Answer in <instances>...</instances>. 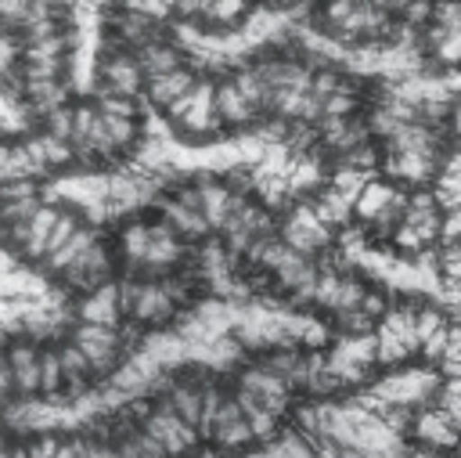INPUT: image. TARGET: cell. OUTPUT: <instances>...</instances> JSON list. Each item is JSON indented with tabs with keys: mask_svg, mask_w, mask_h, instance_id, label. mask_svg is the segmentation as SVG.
I'll use <instances>...</instances> for the list:
<instances>
[{
	"mask_svg": "<svg viewBox=\"0 0 461 458\" xmlns=\"http://www.w3.org/2000/svg\"><path fill=\"white\" fill-rule=\"evenodd\" d=\"M194 83H198L194 72H191L187 65H176V69H169V72H162V76H148V79H144V94H148L151 105L166 108L173 97H180V94L191 90Z\"/></svg>",
	"mask_w": 461,
	"mask_h": 458,
	"instance_id": "11",
	"label": "cell"
},
{
	"mask_svg": "<svg viewBox=\"0 0 461 458\" xmlns=\"http://www.w3.org/2000/svg\"><path fill=\"white\" fill-rule=\"evenodd\" d=\"M140 429H144L148 436H155V440L166 447V454H169V458H184L187 451H194V447H198V429H194V426H187V422H184L173 408H166V404H158V408L144 411Z\"/></svg>",
	"mask_w": 461,
	"mask_h": 458,
	"instance_id": "2",
	"label": "cell"
},
{
	"mask_svg": "<svg viewBox=\"0 0 461 458\" xmlns=\"http://www.w3.org/2000/svg\"><path fill=\"white\" fill-rule=\"evenodd\" d=\"M367 180H371V173H367V169H357V166H342V169L335 173L331 188H335V191H339V195H342V198L353 206V198L360 195V188H364Z\"/></svg>",
	"mask_w": 461,
	"mask_h": 458,
	"instance_id": "17",
	"label": "cell"
},
{
	"mask_svg": "<svg viewBox=\"0 0 461 458\" xmlns=\"http://www.w3.org/2000/svg\"><path fill=\"white\" fill-rule=\"evenodd\" d=\"M353 4H357V0H328V7H324L328 25H331V29H339V25L353 14Z\"/></svg>",
	"mask_w": 461,
	"mask_h": 458,
	"instance_id": "22",
	"label": "cell"
},
{
	"mask_svg": "<svg viewBox=\"0 0 461 458\" xmlns=\"http://www.w3.org/2000/svg\"><path fill=\"white\" fill-rule=\"evenodd\" d=\"M439 325H443V317H439L436 310H421V314H414V335H418V346H421Z\"/></svg>",
	"mask_w": 461,
	"mask_h": 458,
	"instance_id": "21",
	"label": "cell"
},
{
	"mask_svg": "<svg viewBox=\"0 0 461 458\" xmlns=\"http://www.w3.org/2000/svg\"><path fill=\"white\" fill-rule=\"evenodd\" d=\"M313 213H317V220H321V224L335 227V224H346V220H349V202H346L335 188H328V191L313 202Z\"/></svg>",
	"mask_w": 461,
	"mask_h": 458,
	"instance_id": "16",
	"label": "cell"
},
{
	"mask_svg": "<svg viewBox=\"0 0 461 458\" xmlns=\"http://www.w3.org/2000/svg\"><path fill=\"white\" fill-rule=\"evenodd\" d=\"M11 389V371H7V361H4V350H0V393Z\"/></svg>",
	"mask_w": 461,
	"mask_h": 458,
	"instance_id": "28",
	"label": "cell"
},
{
	"mask_svg": "<svg viewBox=\"0 0 461 458\" xmlns=\"http://www.w3.org/2000/svg\"><path fill=\"white\" fill-rule=\"evenodd\" d=\"M436 54H439L443 61H450V65L461 61V29H457V32H447V36L436 43Z\"/></svg>",
	"mask_w": 461,
	"mask_h": 458,
	"instance_id": "23",
	"label": "cell"
},
{
	"mask_svg": "<svg viewBox=\"0 0 461 458\" xmlns=\"http://www.w3.org/2000/svg\"><path fill=\"white\" fill-rule=\"evenodd\" d=\"M173 11H180V14H198V0H173Z\"/></svg>",
	"mask_w": 461,
	"mask_h": 458,
	"instance_id": "27",
	"label": "cell"
},
{
	"mask_svg": "<svg viewBox=\"0 0 461 458\" xmlns=\"http://www.w3.org/2000/svg\"><path fill=\"white\" fill-rule=\"evenodd\" d=\"M281 242L288 249L303 252V256H313L317 249H324L331 242V227L317 220L313 206H295L292 216H288V224H285V231H281Z\"/></svg>",
	"mask_w": 461,
	"mask_h": 458,
	"instance_id": "5",
	"label": "cell"
},
{
	"mask_svg": "<svg viewBox=\"0 0 461 458\" xmlns=\"http://www.w3.org/2000/svg\"><path fill=\"white\" fill-rule=\"evenodd\" d=\"M439 234L443 242H461V209H447V220H439Z\"/></svg>",
	"mask_w": 461,
	"mask_h": 458,
	"instance_id": "25",
	"label": "cell"
},
{
	"mask_svg": "<svg viewBox=\"0 0 461 458\" xmlns=\"http://www.w3.org/2000/svg\"><path fill=\"white\" fill-rule=\"evenodd\" d=\"M169 4H173V0H169Z\"/></svg>",
	"mask_w": 461,
	"mask_h": 458,
	"instance_id": "30",
	"label": "cell"
},
{
	"mask_svg": "<svg viewBox=\"0 0 461 458\" xmlns=\"http://www.w3.org/2000/svg\"><path fill=\"white\" fill-rule=\"evenodd\" d=\"M389 173L403 180H429L432 173V151H393L389 155Z\"/></svg>",
	"mask_w": 461,
	"mask_h": 458,
	"instance_id": "14",
	"label": "cell"
},
{
	"mask_svg": "<svg viewBox=\"0 0 461 458\" xmlns=\"http://www.w3.org/2000/svg\"><path fill=\"white\" fill-rule=\"evenodd\" d=\"M396 191L389 188V184H378V180H367L364 188H360V195L353 198V206H357V213L364 216V220H375L385 206H389V198H393Z\"/></svg>",
	"mask_w": 461,
	"mask_h": 458,
	"instance_id": "15",
	"label": "cell"
},
{
	"mask_svg": "<svg viewBox=\"0 0 461 458\" xmlns=\"http://www.w3.org/2000/svg\"><path fill=\"white\" fill-rule=\"evenodd\" d=\"M144 87V76H140V65L133 58L130 47H112L101 54L97 61V94H122V97H137Z\"/></svg>",
	"mask_w": 461,
	"mask_h": 458,
	"instance_id": "1",
	"label": "cell"
},
{
	"mask_svg": "<svg viewBox=\"0 0 461 458\" xmlns=\"http://www.w3.org/2000/svg\"><path fill=\"white\" fill-rule=\"evenodd\" d=\"M389 148L393 151H436V137L425 123H400L389 133Z\"/></svg>",
	"mask_w": 461,
	"mask_h": 458,
	"instance_id": "13",
	"label": "cell"
},
{
	"mask_svg": "<svg viewBox=\"0 0 461 458\" xmlns=\"http://www.w3.org/2000/svg\"><path fill=\"white\" fill-rule=\"evenodd\" d=\"M158 209H162V224H166L176 238H209V234H212V227H209V220L202 216V209L191 206V202H184V198H176V195L162 198Z\"/></svg>",
	"mask_w": 461,
	"mask_h": 458,
	"instance_id": "7",
	"label": "cell"
},
{
	"mask_svg": "<svg viewBox=\"0 0 461 458\" xmlns=\"http://www.w3.org/2000/svg\"><path fill=\"white\" fill-rule=\"evenodd\" d=\"M166 115L173 123H180L184 130H191V133H212L220 126V119L212 112V83H194L191 90L173 97L166 105Z\"/></svg>",
	"mask_w": 461,
	"mask_h": 458,
	"instance_id": "4",
	"label": "cell"
},
{
	"mask_svg": "<svg viewBox=\"0 0 461 458\" xmlns=\"http://www.w3.org/2000/svg\"><path fill=\"white\" fill-rule=\"evenodd\" d=\"M414 436H418L425 447H457V444H461L457 426H454L439 408H425V411L414 418Z\"/></svg>",
	"mask_w": 461,
	"mask_h": 458,
	"instance_id": "10",
	"label": "cell"
},
{
	"mask_svg": "<svg viewBox=\"0 0 461 458\" xmlns=\"http://www.w3.org/2000/svg\"><path fill=\"white\" fill-rule=\"evenodd\" d=\"M447 328H450V325L443 321V325H439V328L421 343V346H425V357H432V361H439V357H443V350H447Z\"/></svg>",
	"mask_w": 461,
	"mask_h": 458,
	"instance_id": "24",
	"label": "cell"
},
{
	"mask_svg": "<svg viewBox=\"0 0 461 458\" xmlns=\"http://www.w3.org/2000/svg\"><path fill=\"white\" fill-rule=\"evenodd\" d=\"M245 14V0H209V7H205V18H212V22H238Z\"/></svg>",
	"mask_w": 461,
	"mask_h": 458,
	"instance_id": "19",
	"label": "cell"
},
{
	"mask_svg": "<svg viewBox=\"0 0 461 458\" xmlns=\"http://www.w3.org/2000/svg\"><path fill=\"white\" fill-rule=\"evenodd\" d=\"M76 314H79V321H94V325H119V317H122V310H119V285L101 281V285L86 289L79 307H76Z\"/></svg>",
	"mask_w": 461,
	"mask_h": 458,
	"instance_id": "9",
	"label": "cell"
},
{
	"mask_svg": "<svg viewBox=\"0 0 461 458\" xmlns=\"http://www.w3.org/2000/svg\"><path fill=\"white\" fill-rule=\"evenodd\" d=\"M439 263H443L447 281H450V285H461V242H450L447 252L439 256Z\"/></svg>",
	"mask_w": 461,
	"mask_h": 458,
	"instance_id": "20",
	"label": "cell"
},
{
	"mask_svg": "<svg viewBox=\"0 0 461 458\" xmlns=\"http://www.w3.org/2000/svg\"><path fill=\"white\" fill-rule=\"evenodd\" d=\"M429 18H432V4H429V0H411V4H407V25H411V29H418V25L429 22Z\"/></svg>",
	"mask_w": 461,
	"mask_h": 458,
	"instance_id": "26",
	"label": "cell"
},
{
	"mask_svg": "<svg viewBox=\"0 0 461 458\" xmlns=\"http://www.w3.org/2000/svg\"><path fill=\"white\" fill-rule=\"evenodd\" d=\"M407 4H411V0H389V11H393V7H407Z\"/></svg>",
	"mask_w": 461,
	"mask_h": 458,
	"instance_id": "29",
	"label": "cell"
},
{
	"mask_svg": "<svg viewBox=\"0 0 461 458\" xmlns=\"http://www.w3.org/2000/svg\"><path fill=\"white\" fill-rule=\"evenodd\" d=\"M7 371H11V389L22 397H40V339H14L4 350Z\"/></svg>",
	"mask_w": 461,
	"mask_h": 458,
	"instance_id": "6",
	"label": "cell"
},
{
	"mask_svg": "<svg viewBox=\"0 0 461 458\" xmlns=\"http://www.w3.org/2000/svg\"><path fill=\"white\" fill-rule=\"evenodd\" d=\"M79 350H83V357L90 361V368H94V375H112L115 371V361H119V332H115V325H94V321H79L76 328H72V335H68Z\"/></svg>",
	"mask_w": 461,
	"mask_h": 458,
	"instance_id": "3",
	"label": "cell"
},
{
	"mask_svg": "<svg viewBox=\"0 0 461 458\" xmlns=\"http://www.w3.org/2000/svg\"><path fill=\"white\" fill-rule=\"evenodd\" d=\"M432 18H436L439 29L457 32V29H461V0H439V4L432 7Z\"/></svg>",
	"mask_w": 461,
	"mask_h": 458,
	"instance_id": "18",
	"label": "cell"
},
{
	"mask_svg": "<svg viewBox=\"0 0 461 458\" xmlns=\"http://www.w3.org/2000/svg\"><path fill=\"white\" fill-rule=\"evenodd\" d=\"M133 58H137V65H140V76L148 79V76H162V72H169V69H176V65H184V58H180V50L173 47V43H166V40H148V43H140V47H133Z\"/></svg>",
	"mask_w": 461,
	"mask_h": 458,
	"instance_id": "12",
	"label": "cell"
},
{
	"mask_svg": "<svg viewBox=\"0 0 461 458\" xmlns=\"http://www.w3.org/2000/svg\"><path fill=\"white\" fill-rule=\"evenodd\" d=\"M212 112L220 119V126H245L259 119V108L252 101H245V94L227 79L220 87H212Z\"/></svg>",
	"mask_w": 461,
	"mask_h": 458,
	"instance_id": "8",
	"label": "cell"
}]
</instances>
